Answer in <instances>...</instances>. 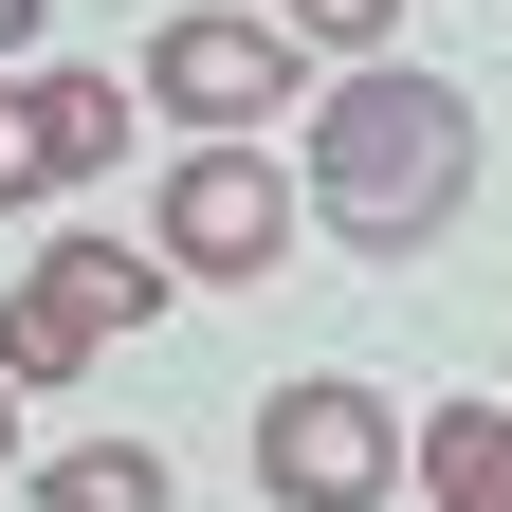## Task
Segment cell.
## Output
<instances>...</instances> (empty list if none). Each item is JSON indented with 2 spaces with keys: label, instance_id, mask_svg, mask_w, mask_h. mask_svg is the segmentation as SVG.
I'll return each instance as SVG.
<instances>
[{
  "label": "cell",
  "instance_id": "8992f818",
  "mask_svg": "<svg viewBox=\"0 0 512 512\" xmlns=\"http://www.w3.org/2000/svg\"><path fill=\"white\" fill-rule=\"evenodd\" d=\"M403 458H421V494H439V512H512V421H494V403H421Z\"/></svg>",
  "mask_w": 512,
  "mask_h": 512
},
{
  "label": "cell",
  "instance_id": "7c38bea8",
  "mask_svg": "<svg viewBox=\"0 0 512 512\" xmlns=\"http://www.w3.org/2000/svg\"><path fill=\"white\" fill-rule=\"evenodd\" d=\"M0 458H19V366H0Z\"/></svg>",
  "mask_w": 512,
  "mask_h": 512
},
{
  "label": "cell",
  "instance_id": "ba28073f",
  "mask_svg": "<svg viewBox=\"0 0 512 512\" xmlns=\"http://www.w3.org/2000/svg\"><path fill=\"white\" fill-rule=\"evenodd\" d=\"M37 110H55V165L92 183V165L128 147V110H147V92H128V74H37Z\"/></svg>",
  "mask_w": 512,
  "mask_h": 512
},
{
  "label": "cell",
  "instance_id": "52a82bcc",
  "mask_svg": "<svg viewBox=\"0 0 512 512\" xmlns=\"http://www.w3.org/2000/svg\"><path fill=\"white\" fill-rule=\"evenodd\" d=\"M37 494H55V512H165V458H147V439H74Z\"/></svg>",
  "mask_w": 512,
  "mask_h": 512
},
{
  "label": "cell",
  "instance_id": "9c48e42d",
  "mask_svg": "<svg viewBox=\"0 0 512 512\" xmlns=\"http://www.w3.org/2000/svg\"><path fill=\"white\" fill-rule=\"evenodd\" d=\"M37 183H74V165H55V110H37V74H19V92H0V202H37Z\"/></svg>",
  "mask_w": 512,
  "mask_h": 512
},
{
  "label": "cell",
  "instance_id": "3957f363",
  "mask_svg": "<svg viewBox=\"0 0 512 512\" xmlns=\"http://www.w3.org/2000/svg\"><path fill=\"white\" fill-rule=\"evenodd\" d=\"M384 476H403L384 384H275V403H256V494H293V512H366Z\"/></svg>",
  "mask_w": 512,
  "mask_h": 512
},
{
  "label": "cell",
  "instance_id": "5b68a950",
  "mask_svg": "<svg viewBox=\"0 0 512 512\" xmlns=\"http://www.w3.org/2000/svg\"><path fill=\"white\" fill-rule=\"evenodd\" d=\"M147 238H165V275H275L293 183L256 165V147H183V165H165V202H147Z\"/></svg>",
  "mask_w": 512,
  "mask_h": 512
},
{
  "label": "cell",
  "instance_id": "6da1fadb",
  "mask_svg": "<svg viewBox=\"0 0 512 512\" xmlns=\"http://www.w3.org/2000/svg\"><path fill=\"white\" fill-rule=\"evenodd\" d=\"M311 202H330V238L366 256H421L439 220L476 202V92H439V74H330L311 92Z\"/></svg>",
  "mask_w": 512,
  "mask_h": 512
},
{
  "label": "cell",
  "instance_id": "30bf717a",
  "mask_svg": "<svg viewBox=\"0 0 512 512\" xmlns=\"http://www.w3.org/2000/svg\"><path fill=\"white\" fill-rule=\"evenodd\" d=\"M275 19H293V37H330V55H366L384 19H403V0H275Z\"/></svg>",
  "mask_w": 512,
  "mask_h": 512
},
{
  "label": "cell",
  "instance_id": "8fae6325",
  "mask_svg": "<svg viewBox=\"0 0 512 512\" xmlns=\"http://www.w3.org/2000/svg\"><path fill=\"white\" fill-rule=\"evenodd\" d=\"M37 19H55V0H0V55H19V37H37Z\"/></svg>",
  "mask_w": 512,
  "mask_h": 512
},
{
  "label": "cell",
  "instance_id": "277c9868",
  "mask_svg": "<svg viewBox=\"0 0 512 512\" xmlns=\"http://www.w3.org/2000/svg\"><path fill=\"white\" fill-rule=\"evenodd\" d=\"M275 92H311V74H293V19H220V0H202V19L147 37V110H183L202 147H238Z\"/></svg>",
  "mask_w": 512,
  "mask_h": 512
},
{
  "label": "cell",
  "instance_id": "7a4b0ae2",
  "mask_svg": "<svg viewBox=\"0 0 512 512\" xmlns=\"http://www.w3.org/2000/svg\"><path fill=\"white\" fill-rule=\"evenodd\" d=\"M165 256H128V238H55L37 275H19V311H0V366L19 384H74L92 348H128V330H165Z\"/></svg>",
  "mask_w": 512,
  "mask_h": 512
}]
</instances>
